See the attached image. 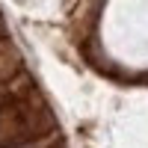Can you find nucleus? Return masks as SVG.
<instances>
[{"label": "nucleus", "instance_id": "obj_1", "mask_svg": "<svg viewBox=\"0 0 148 148\" xmlns=\"http://www.w3.org/2000/svg\"><path fill=\"white\" fill-rule=\"evenodd\" d=\"M0 148H51V139H30L21 145H0Z\"/></svg>", "mask_w": 148, "mask_h": 148}]
</instances>
